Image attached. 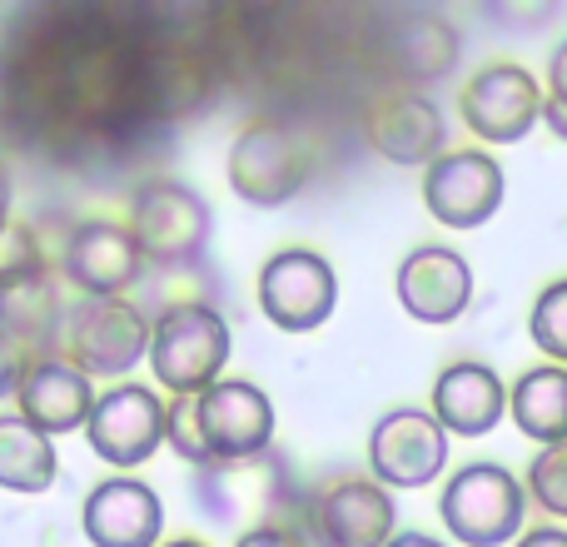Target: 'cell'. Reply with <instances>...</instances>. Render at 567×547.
<instances>
[{
    "label": "cell",
    "instance_id": "cell-1",
    "mask_svg": "<svg viewBox=\"0 0 567 547\" xmlns=\"http://www.w3.org/2000/svg\"><path fill=\"white\" fill-rule=\"evenodd\" d=\"M225 85L215 16L20 6L0 20V120L60 169L115 175Z\"/></svg>",
    "mask_w": 567,
    "mask_h": 547
},
{
    "label": "cell",
    "instance_id": "cell-2",
    "mask_svg": "<svg viewBox=\"0 0 567 547\" xmlns=\"http://www.w3.org/2000/svg\"><path fill=\"white\" fill-rule=\"evenodd\" d=\"M189 503L205 513L219 528H299L309 518V503L299 498V483L289 478L284 458L275 448L259 458H239V463H209L195 468L189 478ZM309 538V533H303Z\"/></svg>",
    "mask_w": 567,
    "mask_h": 547
},
{
    "label": "cell",
    "instance_id": "cell-3",
    "mask_svg": "<svg viewBox=\"0 0 567 547\" xmlns=\"http://www.w3.org/2000/svg\"><path fill=\"white\" fill-rule=\"evenodd\" d=\"M229 343H235V333H229L225 313L189 299L155 319L145 363L155 369V383L169 399H195V393L215 389V383L225 379Z\"/></svg>",
    "mask_w": 567,
    "mask_h": 547
},
{
    "label": "cell",
    "instance_id": "cell-4",
    "mask_svg": "<svg viewBox=\"0 0 567 547\" xmlns=\"http://www.w3.org/2000/svg\"><path fill=\"white\" fill-rule=\"evenodd\" d=\"M125 229L135 235L145 269H189L195 259H205L215 215H209L199 189L179 185V179H145L130 195Z\"/></svg>",
    "mask_w": 567,
    "mask_h": 547
},
{
    "label": "cell",
    "instance_id": "cell-5",
    "mask_svg": "<svg viewBox=\"0 0 567 547\" xmlns=\"http://www.w3.org/2000/svg\"><path fill=\"white\" fill-rule=\"evenodd\" d=\"M229 189L255 209H284L313 179V155L289 120L259 115L229 145Z\"/></svg>",
    "mask_w": 567,
    "mask_h": 547
},
{
    "label": "cell",
    "instance_id": "cell-6",
    "mask_svg": "<svg viewBox=\"0 0 567 547\" xmlns=\"http://www.w3.org/2000/svg\"><path fill=\"white\" fill-rule=\"evenodd\" d=\"M150 329L155 319L135 309L130 299H75L65 319V353L90 383L95 379H125L135 373V363H145L150 353Z\"/></svg>",
    "mask_w": 567,
    "mask_h": 547
},
{
    "label": "cell",
    "instance_id": "cell-7",
    "mask_svg": "<svg viewBox=\"0 0 567 547\" xmlns=\"http://www.w3.org/2000/svg\"><path fill=\"white\" fill-rule=\"evenodd\" d=\"M85 438L110 468H140L169 443V403L145 383H110L95 399Z\"/></svg>",
    "mask_w": 567,
    "mask_h": 547
},
{
    "label": "cell",
    "instance_id": "cell-8",
    "mask_svg": "<svg viewBox=\"0 0 567 547\" xmlns=\"http://www.w3.org/2000/svg\"><path fill=\"white\" fill-rule=\"evenodd\" d=\"M443 523L463 547H503L523 528V488L498 463H468L443 488Z\"/></svg>",
    "mask_w": 567,
    "mask_h": 547
},
{
    "label": "cell",
    "instance_id": "cell-9",
    "mask_svg": "<svg viewBox=\"0 0 567 547\" xmlns=\"http://www.w3.org/2000/svg\"><path fill=\"white\" fill-rule=\"evenodd\" d=\"M259 313L284 333H313L329 323L339 303L333 265L313 249H279L259 269Z\"/></svg>",
    "mask_w": 567,
    "mask_h": 547
},
{
    "label": "cell",
    "instance_id": "cell-10",
    "mask_svg": "<svg viewBox=\"0 0 567 547\" xmlns=\"http://www.w3.org/2000/svg\"><path fill=\"white\" fill-rule=\"evenodd\" d=\"M199 433H205L209 463H239L275 448V399L249 379H219L215 389L195 393Z\"/></svg>",
    "mask_w": 567,
    "mask_h": 547
},
{
    "label": "cell",
    "instance_id": "cell-11",
    "mask_svg": "<svg viewBox=\"0 0 567 547\" xmlns=\"http://www.w3.org/2000/svg\"><path fill=\"white\" fill-rule=\"evenodd\" d=\"M393 523H399V508H393L383 483L339 478L309 498L303 533H309L313 547H389L399 538Z\"/></svg>",
    "mask_w": 567,
    "mask_h": 547
},
{
    "label": "cell",
    "instance_id": "cell-12",
    "mask_svg": "<svg viewBox=\"0 0 567 547\" xmlns=\"http://www.w3.org/2000/svg\"><path fill=\"white\" fill-rule=\"evenodd\" d=\"M60 274L80 299H125L145 274V255H140L135 235L115 219H80L65 235Z\"/></svg>",
    "mask_w": 567,
    "mask_h": 547
},
{
    "label": "cell",
    "instance_id": "cell-13",
    "mask_svg": "<svg viewBox=\"0 0 567 547\" xmlns=\"http://www.w3.org/2000/svg\"><path fill=\"white\" fill-rule=\"evenodd\" d=\"M449 463V433L423 409H393L369 433V468L383 488H429Z\"/></svg>",
    "mask_w": 567,
    "mask_h": 547
},
{
    "label": "cell",
    "instance_id": "cell-14",
    "mask_svg": "<svg viewBox=\"0 0 567 547\" xmlns=\"http://www.w3.org/2000/svg\"><path fill=\"white\" fill-rule=\"evenodd\" d=\"M423 205L449 229H478L503 205V169L483 149H449L423 169Z\"/></svg>",
    "mask_w": 567,
    "mask_h": 547
},
{
    "label": "cell",
    "instance_id": "cell-15",
    "mask_svg": "<svg viewBox=\"0 0 567 547\" xmlns=\"http://www.w3.org/2000/svg\"><path fill=\"white\" fill-rule=\"evenodd\" d=\"M463 120L488 145H513L543 120V85L518 65H488L463 85Z\"/></svg>",
    "mask_w": 567,
    "mask_h": 547
},
{
    "label": "cell",
    "instance_id": "cell-16",
    "mask_svg": "<svg viewBox=\"0 0 567 547\" xmlns=\"http://www.w3.org/2000/svg\"><path fill=\"white\" fill-rule=\"evenodd\" d=\"M80 533L90 547H159L165 503L145 478H105L80 503Z\"/></svg>",
    "mask_w": 567,
    "mask_h": 547
},
{
    "label": "cell",
    "instance_id": "cell-17",
    "mask_svg": "<svg viewBox=\"0 0 567 547\" xmlns=\"http://www.w3.org/2000/svg\"><path fill=\"white\" fill-rule=\"evenodd\" d=\"M95 399H100L95 383L65 353H50V359H25V373H20L16 389V413L45 438H60V433L85 429L90 413H95Z\"/></svg>",
    "mask_w": 567,
    "mask_h": 547
},
{
    "label": "cell",
    "instance_id": "cell-18",
    "mask_svg": "<svg viewBox=\"0 0 567 547\" xmlns=\"http://www.w3.org/2000/svg\"><path fill=\"white\" fill-rule=\"evenodd\" d=\"M399 303L409 309V319L419 323H453L473 299V269L458 249L423 245L393 274Z\"/></svg>",
    "mask_w": 567,
    "mask_h": 547
},
{
    "label": "cell",
    "instance_id": "cell-19",
    "mask_svg": "<svg viewBox=\"0 0 567 547\" xmlns=\"http://www.w3.org/2000/svg\"><path fill=\"white\" fill-rule=\"evenodd\" d=\"M363 135L393 165H433L443 155V120L413 90H393V95L373 100L363 115Z\"/></svg>",
    "mask_w": 567,
    "mask_h": 547
},
{
    "label": "cell",
    "instance_id": "cell-20",
    "mask_svg": "<svg viewBox=\"0 0 567 547\" xmlns=\"http://www.w3.org/2000/svg\"><path fill=\"white\" fill-rule=\"evenodd\" d=\"M503 409H508V393L503 379L488 363H449V369L433 379V419L443 433H458V438H483V433L498 429Z\"/></svg>",
    "mask_w": 567,
    "mask_h": 547
},
{
    "label": "cell",
    "instance_id": "cell-21",
    "mask_svg": "<svg viewBox=\"0 0 567 547\" xmlns=\"http://www.w3.org/2000/svg\"><path fill=\"white\" fill-rule=\"evenodd\" d=\"M70 309L60 303L55 279H30L16 289H0V333L16 343L25 359H50L65 343Z\"/></svg>",
    "mask_w": 567,
    "mask_h": 547
},
{
    "label": "cell",
    "instance_id": "cell-22",
    "mask_svg": "<svg viewBox=\"0 0 567 547\" xmlns=\"http://www.w3.org/2000/svg\"><path fill=\"white\" fill-rule=\"evenodd\" d=\"M55 443L40 429H30L20 413H0V488L20 493V498H35V493L55 488Z\"/></svg>",
    "mask_w": 567,
    "mask_h": 547
},
{
    "label": "cell",
    "instance_id": "cell-23",
    "mask_svg": "<svg viewBox=\"0 0 567 547\" xmlns=\"http://www.w3.org/2000/svg\"><path fill=\"white\" fill-rule=\"evenodd\" d=\"M508 403H513L518 429L528 433V438H538L543 448L567 443V369L563 363H548V369L523 373Z\"/></svg>",
    "mask_w": 567,
    "mask_h": 547
},
{
    "label": "cell",
    "instance_id": "cell-24",
    "mask_svg": "<svg viewBox=\"0 0 567 547\" xmlns=\"http://www.w3.org/2000/svg\"><path fill=\"white\" fill-rule=\"evenodd\" d=\"M30 279H50V259H45V245L30 225H16L0 235V289H16V283H30Z\"/></svg>",
    "mask_w": 567,
    "mask_h": 547
},
{
    "label": "cell",
    "instance_id": "cell-25",
    "mask_svg": "<svg viewBox=\"0 0 567 547\" xmlns=\"http://www.w3.org/2000/svg\"><path fill=\"white\" fill-rule=\"evenodd\" d=\"M528 333L548 359L567 363V279L548 283V289L538 293V303H533V313H528Z\"/></svg>",
    "mask_w": 567,
    "mask_h": 547
},
{
    "label": "cell",
    "instance_id": "cell-26",
    "mask_svg": "<svg viewBox=\"0 0 567 547\" xmlns=\"http://www.w3.org/2000/svg\"><path fill=\"white\" fill-rule=\"evenodd\" d=\"M528 488L553 518H567V443H553V448H543L533 458Z\"/></svg>",
    "mask_w": 567,
    "mask_h": 547
},
{
    "label": "cell",
    "instance_id": "cell-27",
    "mask_svg": "<svg viewBox=\"0 0 567 547\" xmlns=\"http://www.w3.org/2000/svg\"><path fill=\"white\" fill-rule=\"evenodd\" d=\"M189 468H209V448H205V433H199V403L195 399H169V443Z\"/></svg>",
    "mask_w": 567,
    "mask_h": 547
},
{
    "label": "cell",
    "instance_id": "cell-28",
    "mask_svg": "<svg viewBox=\"0 0 567 547\" xmlns=\"http://www.w3.org/2000/svg\"><path fill=\"white\" fill-rule=\"evenodd\" d=\"M543 120L567 140V45H558L548 65V105H543Z\"/></svg>",
    "mask_w": 567,
    "mask_h": 547
},
{
    "label": "cell",
    "instance_id": "cell-29",
    "mask_svg": "<svg viewBox=\"0 0 567 547\" xmlns=\"http://www.w3.org/2000/svg\"><path fill=\"white\" fill-rule=\"evenodd\" d=\"M235 547H313L299 528H255V533H239Z\"/></svg>",
    "mask_w": 567,
    "mask_h": 547
},
{
    "label": "cell",
    "instance_id": "cell-30",
    "mask_svg": "<svg viewBox=\"0 0 567 547\" xmlns=\"http://www.w3.org/2000/svg\"><path fill=\"white\" fill-rule=\"evenodd\" d=\"M20 373H25V353H20L16 343L0 333V399H16Z\"/></svg>",
    "mask_w": 567,
    "mask_h": 547
},
{
    "label": "cell",
    "instance_id": "cell-31",
    "mask_svg": "<svg viewBox=\"0 0 567 547\" xmlns=\"http://www.w3.org/2000/svg\"><path fill=\"white\" fill-rule=\"evenodd\" d=\"M518 547H567L563 528H533L528 538H518Z\"/></svg>",
    "mask_w": 567,
    "mask_h": 547
},
{
    "label": "cell",
    "instance_id": "cell-32",
    "mask_svg": "<svg viewBox=\"0 0 567 547\" xmlns=\"http://www.w3.org/2000/svg\"><path fill=\"white\" fill-rule=\"evenodd\" d=\"M10 229V169L0 165V235Z\"/></svg>",
    "mask_w": 567,
    "mask_h": 547
},
{
    "label": "cell",
    "instance_id": "cell-33",
    "mask_svg": "<svg viewBox=\"0 0 567 547\" xmlns=\"http://www.w3.org/2000/svg\"><path fill=\"white\" fill-rule=\"evenodd\" d=\"M389 547H449V543H439V538H429V533H399Z\"/></svg>",
    "mask_w": 567,
    "mask_h": 547
},
{
    "label": "cell",
    "instance_id": "cell-34",
    "mask_svg": "<svg viewBox=\"0 0 567 547\" xmlns=\"http://www.w3.org/2000/svg\"><path fill=\"white\" fill-rule=\"evenodd\" d=\"M159 547H209V543H199V538H169V543H159Z\"/></svg>",
    "mask_w": 567,
    "mask_h": 547
}]
</instances>
